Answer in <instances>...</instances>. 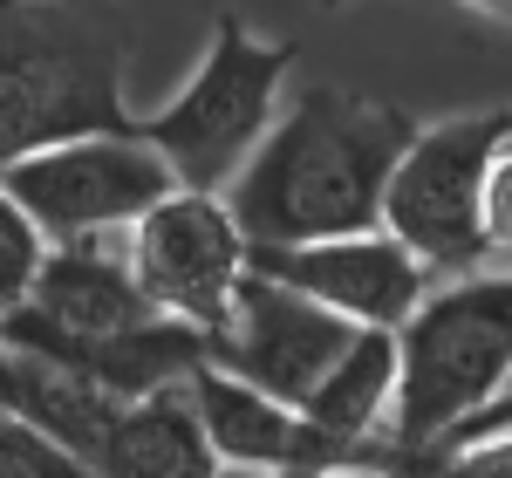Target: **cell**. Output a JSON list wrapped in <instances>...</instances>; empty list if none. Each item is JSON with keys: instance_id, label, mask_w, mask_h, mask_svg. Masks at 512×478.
Returning <instances> with one entry per match:
<instances>
[{"instance_id": "6da1fadb", "label": "cell", "mask_w": 512, "mask_h": 478, "mask_svg": "<svg viewBox=\"0 0 512 478\" xmlns=\"http://www.w3.org/2000/svg\"><path fill=\"white\" fill-rule=\"evenodd\" d=\"M410 137H417L410 110L315 82L294 103H280L274 130L219 199L246 246H315V239L376 233L390 171L410 151Z\"/></svg>"}, {"instance_id": "7a4b0ae2", "label": "cell", "mask_w": 512, "mask_h": 478, "mask_svg": "<svg viewBox=\"0 0 512 478\" xmlns=\"http://www.w3.org/2000/svg\"><path fill=\"white\" fill-rule=\"evenodd\" d=\"M512 383V267H478L431 287L396 328V397L383 444L410 472L451 458Z\"/></svg>"}, {"instance_id": "3957f363", "label": "cell", "mask_w": 512, "mask_h": 478, "mask_svg": "<svg viewBox=\"0 0 512 478\" xmlns=\"http://www.w3.org/2000/svg\"><path fill=\"white\" fill-rule=\"evenodd\" d=\"M130 123L123 21L110 0H0V171Z\"/></svg>"}, {"instance_id": "277c9868", "label": "cell", "mask_w": 512, "mask_h": 478, "mask_svg": "<svg viewBox=\"0 0 512 478\" xmlns=\"http://www.w3.org/2000/svg\"><path fill=\"white\" fill-rule=\"evenodd\" d=\"M287 69H294L287 41H260L239 14H219L192 82L164 110L137 117L130 130L171 164L178 192H226L239 178V164L274 130Z\"/></svg>"}, {"instance_id": "5b68a950", "label": "cell", "mask_w": 512, "mask_h": 478, "mask_svg": "<svg viewBox=\"0 0 512 478\" xmlns=\"http://www.w3.org/2000/svg\"><path fill=\"white\" fill-rule=\"evenodd\" d=\"M506 137H512V103L417 123L410 151L396 158L390 192H383V233L403 239L431 274L458 280L492 267V253H485V171H492Z\"/></svg>"}, {"instance_id": "8992f818", "label": "cell", "mask_w": 512, "mask_h": 478, "mask_svg": "<svg viewBox=\"0 0 512 478\" xmlns=\"http://www.w3.org/2000/svg\"><path fill=\"white\" fill-rule=\"evenodd\" d=\"M0 192L28 212L41 246H62V239L130 233L158 199L178 192V178L137 130H96V137H69L7 164Z\"/></svg>"}, {"instance_id": "52a82bcc", "label": "cell", "mask_w": 512, "mask_h": 478, "mask_svg": "<svg viewBox=\"0 0 512 478\" xmlns=\"http://www.w3.org/2000/svg\"><path fill=\"white\" fill-rule=\"evenodd\" d=\"M123 253H130V274H137L144 301L158 315L198 328L205 342L226 328L233 294L246 280V233L233 226L219 192H171V199H158L123 233Z\"/></svg>"}, {"instance_id": "ba28073f", "label": "cell", "mask_w": 512, "mask_h": 478, "mask_svg": "<svg viewBox=\"0 0 512 478\" xmlns=\"http://www.w3.org/2000/svg\"><path fill=\"white\" fill-rule=\"evenodd\" d=\"M192 403L198 424H205V444L226 472L246 478H362V472H410L390 444H349L328 438L321 424H308L294 403H274L260 390H246L226 369H198L192 376Z\"/></svg>"}, {"instance_id": "9c48e42d", "label": "cell", "mask_w": 512, "mask_h": 478, "mask_svg": "<svg viewBox=\"0 0 512 478\" xmlns=\"http://www.w3.org/2000/svg\"><path fill=\"white\" fill-rule=\"evenodd\" d=\"M349 342H355V328L342 315H328L308 294H294L280 280H260L246 267V280L233 294V315L212 335V369H226L246 390L301 410L315 397V383L342 362Z\"/></svg>"}, {"instance_id": "30bf717a", "label": "cell", "mask_w": 512, "mask_h": 478, "mask_svg": "<svg viewBox=\"0 0 512 478\" xmlns=\"http://www.w3.org/2000/svg\"><path fill=\"white\" fill-rule=\"evenodd\" d=\"M246 267L260 280H280L308 294L315 308L342 315L349 328H403L410 308L437 287V274L383 226L349 239H315V246H246Z\"/></svg>"}, {"instance_id": "8fae6325", "label": "cell", "mask_w": 512, "mask_h": 478, "mask_svg": "<svg viewBox=\"0 0 512 478\" xmlns=\"http://www.w3.org/2000/svg\"><path fill=\"white\" fill-rule=\"evenodd\" d=\"M28 321L55 328V335H117V328H137L158 308L144 301V287L130 274V253H123V233H96V239H62L41 253L28 294L14 301Z\"/></svg>"}, {"instance_id": "7c38bea8", "label": "cell", "mask_w": 512, "mask_h": 478, "mask_svg": "<svg viewBox=\"0 0 512 478\" xmlns=\"http://www.w3.org/2000/svg\"><path fill=\"white\" fill-rule=\"evenodd\" d=\"M89 478H226L198 424L192 383H164L144 397H123L110 438L96 444Z\"/></svg>"}, {"instance_id": "4fadbf2b", "label": "cell", "mask_w": 512, "mask_h": 478, "mask_svg": "<svg viewBox=\"0 0 512 478\" xmlns=\"http://www.w3.org/2000/svg\"><path fill=\"white\" fill-rule=\"evenodd\" d=\"M390 397H396V335L390 328H355V342L315 383V397L301 403V417L321 424L328 438L376 444L383 424H390Z\"/></svg>"}, {"instance_id": "5bb4252c", "label": "cell", "mask_w": 512, "mask_h": 478, "mask_svg": "<svg viewBox=\"0 0 512 478\" xmlns=\"http://www.w3.org/2000/svg\"><path fill=\"white\" fill-rule=\"evenodd\" d=\"M0 478H89V465L69 458L62 444H48L35 424L0 410Z\"/></svg>"}, {"instance_id": "9a60e30c", "label": "cell", "mask_w": 512, "mask_h": 478, "mask_svg": "<svg viewBox=\"0 0 512 478\" xmlns=\"http://www.w3.org/2000/svg\"><path fill=\"white\" fill-rule=\"evenodd\" d=\"M41 253H48V246H41V233L28 226V212L0 192V315H7V308L28 294V280H35Z\"/></svg>"}, {"instance_id": "2e32d148", "label": "cell", "mask_w": 512, "mask_h": 478, "mask_svg": "<svg viewBox=\"0 0 512 478\" xmlns=\"http://www.w3.org/2000/svg\"><path fill=\"white\" fill-rule=\"evenodd\" d=\"M485 253L512 267V137L499 144V158L485 171Z\"/></svg>"}, {"instance_id": "e0dca14e", "label": "cell", "mask_w": 512, "mask_h": 478, "mask_svg": "<svg viewBox=\"0 0 512 478\" xmlns=\"http://www.w3.org/2000/svg\"><path fill=\"white\" fill-rule=\"evenodd\" d=\"M424 478H512V431L506 438H485V444H465L451 458L424 465Z\"/></svg>"}, {"instance_id": "ac0fdd59", "label": "cell", "mask_w": 512, "mask_h": 478, "mask_svg": "<svg viewBox=\"0 0 512 478\" xmlns=\"http://www.w3.org/2000/svg\"><path fill=\"white\" fill-rule=\"evenodd\" d=\"M506 431H512V383L499 390V403H492V410H485V417H478V424H472V431H465L458 444H451V451H465V444H485V438H506Z\"/></svg>"}, {"instance_id": "d6986e66", "label": "cell", "mask_w": 512, "mask_h": 478, "mask_svg": "<svg viewBox=\"0 0 512 478\" xmlns=\"http://www.w3.org/2000/svg\"><path fill=\"white\" fill-rule=\"evenodd\" d=\"M465 7H478L485 21H499V28H512V0H465Z\"/></svg>"}, {"instance_id": "ffe728a7", "label": "cell", "mask_w": 512, "mask_h": 478, "mask_svg": "<svg viewBox=\"0 0 512 478\" xmlns=\"http://www.w3.org/2000/svg\"><path fill=\"white\" fill-rule=\"evenodd\" d=\"M321 7H335V0H321Z\"/></svg>"}]
</instances>
